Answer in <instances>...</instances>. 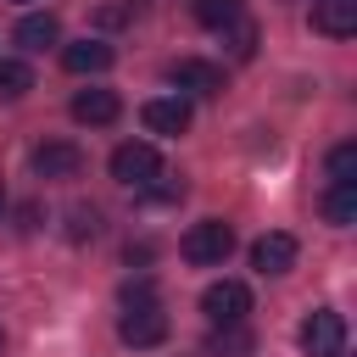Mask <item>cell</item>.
Here are the masks:
<instances>
[{
	"instance_id": "cell-19",
	"label": "cell",
	"mask_w": 357,
	"mask_h": 357,
	"mask_svg": "<svg viewBox=\"0 0 357 357\" xmlns=\"http://www.w3.org/2000/svg\"><path fill=\"white\" fill-rule=\"evenodd\" d=\"M229 28H234V56H240V61H245V56H251V50H257V28H251V22H245V17H240V22H229Z\"/></svg>"
},
{
	"instance_id": "cell-3",
	"label": "cell",
	"mask_w": 357,
	"mask_h": 357,
	"mask_svg": "<svg viewBox=\"0 0 357 357\" xmlns=\"http://www.w3.org/2000/svg\"><path fill=\"white\" fill-rule=\"evenodd\" d=\"M112 178L128 184V190H145L151 178H162V151L151 139H123L112 151Z\"/></svg>"
},
{
	"instance_id": "cell-9",
	"label": "cell",
	"mask_w": 357,
	"mask_h": 357,
	"mask_svg": "<svg viewBox=\"0 0 357 357\" xmlns=\"http://www.w3.org/2000/svg\"><path fill=\"white\" fill-rule=\"evenodd\" d=\"M190 117H195V112H190V100H184V95H156V100H145V106H139V123H145L151 134H184V128H190Z\"/></svg>"
},
{
	"instance_id": "cell-17",
	"label": "cell",
	"mask_w": 357,
	"mask_h": 357,
	"mask_svg": "<svg viewBox=\"0 0 357 357\" xmlns=\"http://www.w3.org/2000/svg\"><path fill=\"white\" fill-rule=\"evenodd\" d=\"M329 184H357V145L351 139H340L329 151Z\"/></svg>"
},
{
	"instance_id": "cell-18",
	"label": "cell",
	"mask_w": 357,
	"mask_h": 357,
	"mask_svg": "<svg viewBox=\"0 0 357 357\" xmlns=\"http://www.w3.org/2000/svg\"><path fill=\"white\" fill-rule=\"evenodd\" d=\"M128 17H134V6H128V0H112V6H100V11H95V22H100V28H123Z\"/></svg>"
},
{
	"instance_id": "cell-7",
	"label": "cell",
	"mask_w": 357,
	"mask_h": 357,
	"mask_svg": "<svg viewBox=\"0 0 357 357\" xmlns=\"http://www.w3.org/2000/svg\"><path fill=\"white\" fill-rule=\"evenodd\" d=\"M296 257H301V245H296V234H284V229H268V234L251 240V268H257V273H290Z\"/></svg>"
},
{
	"instance_id": "cell-15",
	"label": "cell",
	"mask_w": 357,
	"mask_h": 357,
	"mask_svg": "<svg viewBox=\"0 0 357 357\" xmlns=\"http://www.w3.org/2000/svg\"><path fill=\"white\" fill-rule=\"evenodd\" d=\"M28 89H33V67L22 56H0V95L6 100H22Z\"/></svg>"
},
{
	"instance_id": "cell-13",
	"label": "cell",
	"mask_w": 357,
	"mask_h": 357,
	"mask_svg": "<svg viewBox=\"0 0 357 357\" xmlns=\"http://www.w3.org/2000/svg\"><path fill=\"white\" fill-rule=\"evenodd\" d=\"M312 28L329 39H351L357 33V0H318L312 6Z\"/></svg>"
},
{
	"instance_id": "cell-2",
	"label": "cell",
	"mask_w": 357,
	"mask_h": 357,
	"mask_svg": "<svg viewBox=\"0 0 357 357\" xmlns=\"http://www.w3.org/2000/svg\"><path fill=\"white\" fill-rule=\"evenodd\" d=\"M117 340L134 346V351L162 346V340H167V312H162V301H128L123 318H117Z\"/></svg>"
},
{
	"instance_id": "cell-20",
	"label": "cell",
	"mask_w": 357,
	"mask_h": 357,
	"mask_svg": "<svg viewBox=\"0 0 357 357\" xmlns=\"http://www.w3.org/2000/svg\"><path fill=\"white\" fill-rule=\"evenodd\" d=\"M0 212H6V190H0Z\"/></svg>"
},
{
	"instance_id": "cell-6",
	"label": "cell",
	"mask_w": 357,
	"mask_h": 357,
	"mask_svg": "<svg viewBox=\"0 0 357 357\" xmlns=\"http://www.w3.org/2000/svg\"><path fill=\"white\" fill-rule=\"evenodd\" d=\"M33 173L39 178H78L84 173V145L78 139H39L33 145Z\"/></svg>"
},
{
	"instance_id": "cell-16",
	"label": "cell",
	"mask_w": 357,
	"mask_h": 357,
	"mask_svg": "<svg viewBox=\"0 0 357 357\" xmlns=\"http://www.w3.org/2000/svg\"><path fill=\"white\" fill-rule=\"evenodd\" d=\"M245 17V0H195V22L201 28H229V22H240Z\"/></svg>"
},
{
	"instance_id": "cell-1",
	"label": "cell",
	"mask_w": 357,
	"mask_h": 357,
	"mask_svg": "<svg viewBox=\"0 0 357 357\" xmlns=\"http://www.w3.org/2000/svg\"><path fill=\"white\" fill-rule=\"evenodd\" d=\"M178 251H184V262H190V268H218V262L234 251V229H229L223 218H201V223H190V229H184Z\"/></svg>"
},
{
	"instance_id": "cell-5",
	"label": "cell",
	"mask_w": 357,
	"mask_h": 357,
	"mask_svg": "<svg viewBox=\"0 0 357 357\" xmlns=\"http://www.w3.org/2000/svg\"><path fill=\"white\" fill-rule=\"evenodd\" d=\"M201 312H206L212 324L234 329V324H245V312H251V290H245L240 279H218V284L201 290Z\"/></svg>"
},
{
	"instance_id": "cell-12",
	"label": "cell",
	"mask_w": 357,
	"mask_h": 357,
	"mask_svg": "<svg viewBox=\"0 0 357 357\" xmlns=\"http://www.w3.org/2000/svg\"><path fill=\"white\" fill-rule=\"evenodd\" d=\"M112 56H117V50H112L106 39H73V45H61V67L78 73V78H84V73H106Z\"/></svg>"
},
{
	"instance_id": "cell-11",
	"label": "cell",
	"mask_w": 357,
	"mask_h": 357,
	"mask_svg": "<svg viewBox=\"0 0 357 357\" xmlns=\"http://www.w3.org/2000/svg\"><path fill=\"white\" fill-rule=\"evenodd\" d=\"M17 50L22 56H39V50H50V45H61V22L50 17V11H28L22 22H17Z\"/></svg>"
},
{
	"instance_id": "cell-4",
	"label": "cell",
	"mask_w": 357,
	"mask_h": 357,
	"mask_svg": "<svg viewBox=\"0 0 357 357\" xmlns=\"http://www.w3.org/2000/svg\"><path fill=\"white\" fill-rule=\"evenodd\" d=\"M296 340H301L307 357H340V351H346V318H340L335 307H318V312L301 318Z\"/></svg>"
},
{
	"instance_id": "cell-22",
	"label": "cell",
	"mask_w": 357,
	"mask_h": 357,
	"mask_svg": "<svg viewBox=\"0 0 357 357\" xmlns=\"http://www.w3.org/2000/svg\"><path fill=\"white\" fill-rule=\"evenodd\" d=\"M17 6H28V0H17Z\"/></svg>"
},
{
	"instance_id": "cell-8",
	"label": "cell",
	"mask_w": 357,
	"mask_h": 357,
	"mask_svg": "<svg viewBox=\"0 0 357 357\" xmlns=\"http://www.w3.org/2000/svg\"><path fill=\"white\" fill-rule=\"evenodd\" d=\"M167 78L178 89H190V95H223V67L218 61H201V56H178L167 67Z\"/></svg>"
},
{
	"instance_id": "cell-21",
	"label": "cell",
	"mask_w": 357,
	"mask_h": 357,
	"mask_svg": "<svg viewBox=\"0 0 357 357\" xmlns=\"http://www.w3.org/2000/svg\"><path fill=\"white\" fill-rule=\"evenodd\" d=\"M0 346H6V329H0Z\"/></svg>"
},
{
	"instance_id": "cell-14",
	"label": "cell",
	"mask_w": 357,
	"mask_h": 357,
	"mask_svg": "<svg viewBox=\"0 0 357 357\" xmlns=\"http://www.w3.org/2000/svg\"><path fill=\"white\" fill-rule=\"evenodd\" d=\"M324 218H329L335 229L357 223V184H329V190H324Z\"/></svg>"
},
{
	"instance_id": "cell-10",
	"label": "cell",
	"mask_w": 357,
	"mask_h": 357,
	"mask_svg": "<svg viewBox=\"0 0 357 357\" xmlns=\"http://www.w3.org/2000/svg\"><path fill=\"white\" fill-rule=\"evenodd\" d=\"M67 112H73V123H84V128H106V123L123 117V100H117L112 89H78Z\"/></svg>"
}]
</instances>
